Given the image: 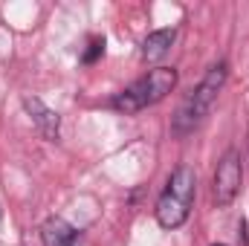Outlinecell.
<instances>
[{
	"instance_id": "7",
	"label": "cell",
	"mask_w": 249,
	"mask_h": 246,
	"mask_svg": "<svg viewBox=\"0 0 249 246\" xmlns=\"http://www.w3.org/2000/svg\"><path fill=\"white\" fill-rule=\"evenodd\" d=\"M174 38H177L174 29H157V32H151L142 41V61L154 64V61H160V58H165L168 50H171V44H174Z\"/></svg>"
},
{
	"instance_id": "4",
	"label": "cell",
	"mask_w": 249,
	"mask_h": 246,
	"mask_svg": "<svg viewBox=\"0 0 249 246\" xmlns=\"http://www.w3.org/2000/svg\"><path fill=\"white\" fill-rule=\"evenodd\" d=\"M241 180H244V168H241V154L235 148H229L220 162H217V171H214V185H212V194H214V203L220 209L232 206L235 197L241 194Z\"/></svg>"
},
{
	"instance_id": "8",
	"label": "cell",
	"mask_w": 249,
	"mask_h": 246,
	"mask_svg": "<svg viewBox=\"0 0 249 246\" xmlns=\"http://www.w3.org/2000/svg\"><path fill=\"white\" fill-rule=\"evenodd\" d=\"M102 55H105V41H102V38H93V41L87 44V50H84L81 61H84V64H93V61H99Z\"/></svg>"
},
{
	"instance_id": "6",
	"label": "cell",
	"mask_w": 249,
	"mask_h": 246,
	"mask_svg": "<svg viewBox=\"0 0 249 246\" xmlns=\"http://www.w3.org/2000/svg\"><path fill=\"white\" fill-rule=\"evenodd\" d=\"M78 241V229L70 226L64 217H50L41 226V244L44 246H75Z\"/></svg>"
},
{
	"instance_id": "5",
	"label": "cell",
	"mask_w": 249,
	"mask_h": 246,
	"mask_svg": "<svg viewBox=\"0 0 249 246\" xmlns=\"http://www.w3.org/2000/svg\"><path fill=\"white\" fill-rule=\"evenodd\" d=\"M23 107H26V113H29V119L35 124V130L47 139V142H58V133H61V116L53 110V107H47L41 99H35V96H26L23 99Z\"/></svg>"
},
{
	"instance_id": "1",
	"label": "cell",
	"mask_w": 249,
	"mask_h": 246,
	"mask_svg": "<svg viewBox=\"0 0 249 246\" xmlns=\"http://www.w3.org/2000/svg\"><path fill=\"white\" fill-rule=\"evenodd\" d=\"M194 194H197V174L191 165H180L174 168V174L168 177L165 191L160 194L157 200V223L162 229H180L191 214V203H194Z\"/></svg>"
},
{
	"instance_id": "3",
	"label": "cell",
	"mask_w": 249,
	"mask_h": 246,
	"mask_svg": "<svg viewBox=\"0 0 249 246\" xmlns=\"http://www.w3.org/2000/svg\"><path fill=\"white\" fill-rule=\"evenodd\" d=\"M226 75H229L226 72V64H214L203 75V81L191 90V96L180 105V110L174 116V133L186 136V133H191L197 124L206 119V113L212 110V105L217 102V96H220V90L226 84Z\"/></svg>"
},
{
	"instance_id": "9",
	"label": "cell",
	"mask_w": 249,
	"mask_h": 246,
	"mask_svg": "<svg viewBox=\"0 0 249 246\" xmlns=\"http://www.w3.org/2000/svg\"><path fill=\"white\" fill-rule=\"evenodd\" d=\"M214 246H223V244H214Z\"/></svg>"
},
{
	"instance_id": "2",
	"label": "cell",
	"mask_w": 249,
	"mask_h": 246,
	"mask_svg": "<svg viewBox=\"0 0 249 246\" xmlns=\"http://www.w3.org/2000/svg\"><path fill=\"white\" fill-rule=\"evenodd\" d=\"M174 87H177V70L174 67H157V70L145 72L139 81H133L130 87H124L122 93H116L110 99V105L124 116H133V113L162 102Z\"/></svg>"
}]
</instances>
